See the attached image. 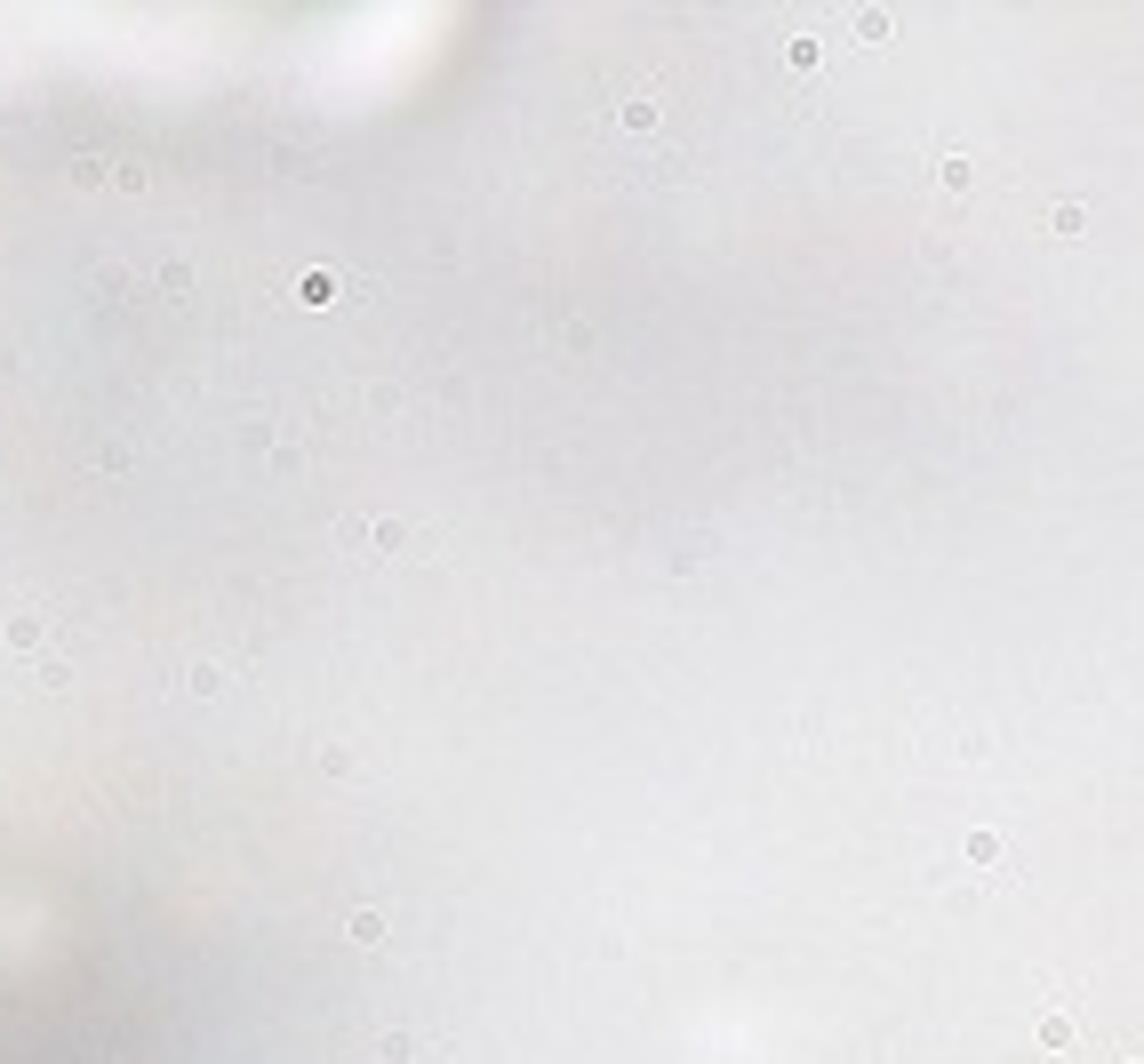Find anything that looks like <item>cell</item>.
I'll use <instances>...</instances> for the list:
<instances>
[{
	"label": "cell",
	"mask_w": 1144,
	"mask_h": 1064,
	"mask_svg": "<svg viewBox=\"0 0 1144 1064\" xmlns=\"http://www.w3.org/2000/svg\"><path fill=\"white\" fill-rule=\"evenodd\" d=\"M617 121H624V128H657V97H633V104H617Z\"/></svg>",
	"instance_id": "3"
},
{
	"label": "cell",
	"mask_w": 1144,
	"mask_h": 1064,
	"mask_svg": "<svg viewBox=\"0 0 1144 1064\" xmlns=\"http://www.w3.org/2000/svg\"><path fill=\"white\" fill-rule=\"evenodd\" d=\"M73 185H80V192L104 185V161H97V152H80V161H73Z\"/></svg>",
	"instance_id": "6"
},
{
	"label": "cell",
	"mask_w": 1144,
	"mask_h": 1064,
	"mask_svg": "<svg viewBox=\"0 0 1144 1064\" xmlns=\"http://www.w3.org/2000/svg\"><path fill=\"white\" fill-rule=\"evenodd\" d=\"M40 632H49V617H9V648H16V656H33V648H40Z\"/></svg>",
	"instance_id": "1"
},
{
	"label": "cell",
	"mask_w": 1144,
	"mask_h": 1064,
	"mask_svg": "<svg viewBox=\"0 0 1144 1064\" xmlns=\"http://www.w3.org/2000/svg\"><path fill=\"white\" fill-rule=\"evenodd\" d=\"M345 937H352V944H376V937H385V920H376V913H352Z\"/></svg>",
	"instance_id": "7"
},
{
	"label": "cell",
	"mask_w": 1144,
	"mask_h": 1064,
	"mask_svg": "<svg viewBox=\"0 0 1144 1064\" xmlns=\"http://www.w3.org/2000/svg\"><path fill=\"white\" fill-rule=\"evenodd\" d=\"M376 1056H385V1064H409L416 1040H409V1032H385V1040H376Z\"/></svg>",
	"instance_id": "8"
},
{
	"label": "cell",
	"mask_w": 1144,
	"mask_h": 1064,
	"mask_svg": "<svg viewBox=\"0 0 1144 1064\" xmlns=\"http://www.w3.org/2000/svg\"><path fill=\"white\" fill-rule=\"evenodd\" d=\"M960 849H969V865H1000V832H969Z\"/></svg>",
	"instance_id": "2"
},
{
	"label": "cell",
	"mask_w": 1144,
	"mask_h": 1064,
	"mask_svg": "<svg viewBox=\"0 0 1144 1064\" xmlns=\"http://www.w3.org/2000/svg\"><path fill=\"white\" fill-rule=\"evenodd\" d=\"M848 25H857L864 40H881V33H888V9H857V16H848Z\"/></svg>",
	"instance_id": "10"
},
{
	"label": "cell",
	"mask_w": 1144,
	"mask_h": 1064,
	"mask_svg": "<svg viewBox=\"0 0 1144 1064\" xmlns=\"http://www.w3.org/2000/svg\"><path fill=\"white\" fill-rule=\"evenodd\" d=\"M185 681H192V696H216V689H224V672H216V665H192Z\"/></svg>",
	"instance_id": "11"
},
{
	"label": "cell",
	"mask_w": 1144,
	"mask_h": 1064,
	"mask_svg": "<svg viewBox=\"0 0 1144 1064\" xmlns=\"http://www.w3.org/2000/svg\"><path fill=\"white\" fill-rule=\"evenodd\" d=\"M1041 1049H1072V1008L1065 1016H1041Z\"/></svg>",
	"instance_id": "4"
},
{
	"label": "cell",
	"mask_w": 1144,
	"mask_h": 1064,
	"mask_svg": "<svg viewBox=\"0 0 1144 1064\" xmlns=\"http://www.w3.org/2000/svg\"><path fill=\"white\" fill-rule=\"evenodd\" d=\"M328 297H336L328 273H304V281H297V305H328Z\"/></svg>",
	"instance_id": "5"
},
{
	"label": "cell",
	"mask_w": 1144,
	"mask_h": 1064,
	"mask_svg": "<svg viewBox=\"0 0 1144 1064\" xmlns=\"http://www.w3.org/2000/svg\"><path fill=\"white\" fill-rule=\"evenodd\" d=\"M1129 1064H1144V1056H1129Z\"/></svg>",
	"instance_id": "12"
},
{
	"label": "cell",
	"mask_w": 1144,
	"mask_h": 1064,
	"mask_svg": "<svg viewBox=\"0 0 1144 1064\" xmlns=\"http://www.w3.org/2000/svg\"><path fill=\"white\" fill-rule=\"evenodd\" d=\"M1048 233L1072 240V233H1081V209H1072V200H1057V209H1048Z\"/></svg>",
	"instance_id": "9"
}]
</instances>
